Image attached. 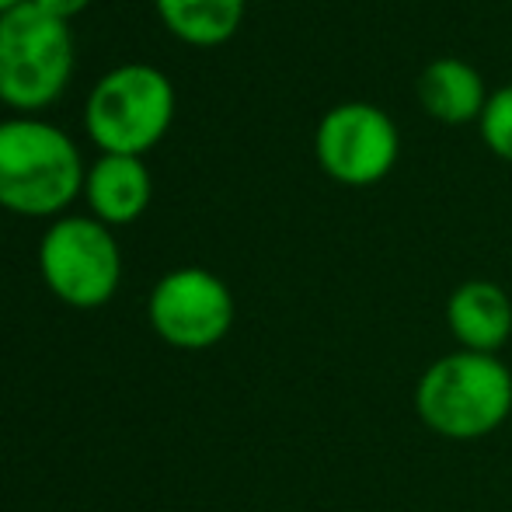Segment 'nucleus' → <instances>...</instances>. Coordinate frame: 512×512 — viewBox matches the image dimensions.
<instances>
[{
    "instance_id": "obj_1",
    "label": "nucleus",
    "mask_w": 512,
    "mask_h": 512,
    "mask_svg": "<svg viewBox=\"0 0 512 512\" xmlns=\"http://www.w3.org/2000/svg\"><path fill=\"white\" fill-rule=\"evenodd\" d=\"M411 405L429 432L453 443H474L509 422L512 370L502 356L453 349L418 373Z\"/></svg>"
},
{
    "instance_id": "obj_2",
    "label": "nucleus",
    "mask_w": 512,
    "mask_h": 512,
    "mask_svg": "<svg viewBox=\"0 0 512 512\" xmlns=\"http://www.w3.org/2000/svg\"><path fill=\"white\" fill-rule=\"evenodd\" d=\"M77 143L35 115L0 122V209L18 216H60L84 192Z\"/></svg>"
},
{
    "instance_id": "obj_3",
    "label": "nucleus",
    "mask_w": 512,
    "mask_h": 512,
    "mask_svg": "<svg viewBox=\"0 0 512 512\" xmlns=\"http://www.w3.org/2000/svg\"><path fill=\"white\" fill-rule=\"evenodd\" d=\"M70 21L25 0L0 14V102L14 112H42L67 91L74 77Z\"/></svg>"
},
{
    "instance_id": "obj_4",
    "label": "nucleus",
    "mask_w": 512,
    "mask_h": 512,
    "mask_svg": "<svg viewBox=\"0 0 512 512\" xmlns=\"http://www.w3.org/2000/svg\"><path fill=\"white\" fill-rule=\"evenodd\" d=\"M175 84L150 63L108 70L84 102V129L102 154L143 157L175 122Z\"/></svg>"
},
{
    "instance_id": "obj_5",
    "label": "nucleus",
    "mask_w": 512,
    "mask_h": 512,
    "mask_svg": "<svg viewBox=\"0 0 512 512\" xmlns=\"http://www.w3.org/2000/svg\"><path fill=\"white\" fill-rule=\"evenodd\" d=\"M39 272L60 304L105 307L122 283V251L95 216H60L39 241Z\"/></svg>"
},
{
    "instance_id": "obj_6",
    "label": "nucleus",
    "mask_w": 512,
    "mask_h": 512,
    "mask_svg": "<svg viewBox=\"0 0 512 512\" xmlns=\"http://www.w3.org/2000/svg\"><path fill=\"white\" fill-rule=\"evenodd\" d=\"M314 157L331 182L370 189L391 175L401 157L398 122L370 102L331 105L314 129Z\"/></svg>"
},
{
    "instance_id": "obj_7",
    "label": "nucleus",
    "mask_w": 512,
    "mask_h": 512,
    "mask_svg": "<svg viewBox=\"0 0 512 512\" xmlns=\"http://www.w3.org/2000/svg\"><path fill=\"white\" fill-rule=\"evenodd\" d=\"M237 304L230 286L203 265L171 269L147 297V321L164 345L206 352L230 335Z\"/></svg>"
},
{
    "instance_id": "obj_8",
    "label": "nucleus",
    "mask_w": 512,
    "mask_h": 512,
    "mask_svg": "<svg viewBox=\"0 0 512 512\" xmlns=\"http://www.w3.org/2000/svg\"><path fill=\"white\" fill-rule=\"evenodd\" d=\"M446 328L457 349L499 356L512 338V297L492 279H467L446 297Z\"/></svg>"
},
{
    "instance_id": "obj_9",
    "label": "nucleus",
    "mask_w": 512,
    "mask_h": 512,
    "mask_svg": "<svg viewBox=\"0 0 512 512\" xmlns=\"http://www.w3.org/2000/svg\"><path fill=\"white\" fill-rule=\"evenodd\" d=\"M84 199L91 206V216L102 220L105 227H126L147 213L154 199V178L143 157L102 154L88 168Z\"/></svg>"
},
{
    "instance_id": "obj_10",
    "label": "nucleus",
    "mask_w": 512,
    "mask_h": 512,
    "mask_svg": "<svg viewBox=\"0 0 512 512\" xmlns=\"http://www.w3.org/2000/svg\"><path fill=\"white\" fill-rule=\"evenodd\" d=\"M418 105L446 126H467L478 122L488 105V88L478 67L457 56H439L425 63V70L415 81Z\"/></svg>"
},
{
    "instance_id": "obj_11",
    "label": "nucleus",
    "mask_w": 512,
    "mask_h": 512,
    "mask_svg": "<svg viewBox=\"0 0 512 512\" xmlns=\"http://www.w3.org/2000/svg\"><path fill=\"white\" fill-rule=\"evenodd\" d=\"M154 7L175 39L213 49L237 35L248 0H154Z\"/></svg>"
},
{
    "instance_id": "obj_12",
    "label": "nucleus",
    "mask_w": 512,
    "mask_h": 512,
    "mask_svg": "<svg viewBox=\"0 0 512 512\" xmlns=\"http://www.w3.org/2000/svg\"><path fill=\"white\" fill-rule=\"evenodd\" d=\"M478 133L499 161L512 164V84L488 95V105L478 119Z\"/></svg>"
},
{
    "instance_id": "obj_13",
    "label": "nucleus",
    "mask_w": 512,
    "mask_h": 512,
    "mask_svg": "<svg viewBox=\"0 0 512 512\" xmlns=\"http://www.w3.org/2000/svg\"><path fill=\"white\" fill-rule=\"evenodd\" d=\"M32 4H39L42 11L56 14V18L70 21V18H77V14H81L84 7L91 4V0H32Z\"/></svg>"
},
{
    "instance_id": "obj_14",
    "label": "nucleus",
    "mask_w": 512,
    "mask_h": 512,
    "mask_svg": "<svg viewBox=\"0 0 512 512\" xmlns=\"http://www.w3.org/2000/svg\"><path fill=\"white\" fill-rule=\"evenodd\" d=\"M25 0H0V14H7V11H14V7H21Z\"/></svg>"
}]
</instances>
